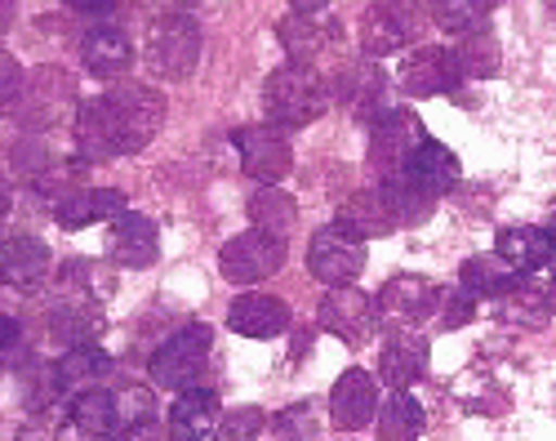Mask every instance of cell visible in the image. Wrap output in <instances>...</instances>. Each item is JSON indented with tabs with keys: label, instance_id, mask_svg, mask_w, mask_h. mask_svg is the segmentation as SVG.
Listing matches in <instances>:
<instances>
[{
	"label": "cell",
	"instance_id": "1",
	"mask_svg": "<svg viewBox=\"0 0 556 441\" xmlns=\"http://www.w3.org/2000/svg\"><path fill=\"white\" fill-rule=\"evenodd\" d=\"M161 121H165L161 94H152L138 80H121L76 108V139L85 161H112L143 152L156 139Z\"/></svg>",
	"mask_w": 556,
	"mask_h": 441
},
{
	"label": "cell",
	"instance_id": "2",
	"mask_svg": "<svg viewBox=\"0 0 556 441\" xmlns=\"http://www.w3.org/2000/svg\"><path fill=\"white\" fill-rule=\"evenodd\" d=\"M263 108L276 125H290L303 129L312 121L326 116L330 108V85L320 72H312L307 63H290V67H276L263 85Z\"/></svg>",
	"mask_w": 556,
	"mask_h": 441
},
{
	"label": "cell",
	"instance_id": "3",
	"mask_svg": "<svg viewBox=\"0 0 556 441\" xmlns=\"http://www.w3.org/2000/svg\"><path fill=\"white\" fill-rule=\"evenodd\" d=\"M201 63V27L188 10H169L148 23V67L161 80H188Z\"/></svg>",
	"mask_w": 556,
	"mask_h": 441
},
{
	"label": "cell",
	"instance_id": "4",
	"mask_svg": "<svg viewBox=\"0 0 556 441\" xmlns=\"http://www.w3.org/2000/svg\"><path fill=\"white\" fill-rule=\"evenodd\" d=\"M424 27H428V18H424L419 0H379V5H369L361 18V46L369 59H383V54L414 46V40L424 36Z\"/></svg>",
	"mask_w": 556,
	"mask_h": 441
},
{
	"label": "cell",
	"instance_id": "5",
	"mask_svg": "<svg viewBox=\"0 0 556 441\" xmlns=\"http://www.w3.org/2000/svg\"><path fill=\"white\" fill-rule=\"evenodd\" d=\"M210 339H214L210 326H182L178 335H169L152 357V383L169 392L192 388L210 362Z\"/></svg>",
	"mask_w": 556,
	"mask_h": 441
},
{
	"label": "cell",
	"instance_id": "6",
	"mask_svg": "<svg viewBox=\"0 0 556 441\" xmlns=\"http://www.w3.org/2000/svg\"><path fill=\"white\" fill-rule=\"evenodd\" d=\"M424 139L428 135H424L419 116L405 112V108H388V112H379L375 121H369V165H375V174L383 179V174L401 169Z\"/></svg>",
	"mask_w": 556,
	"mask_h": 441
},
{
	"label": "cell",
	"instance_id": "7",
	"mask_svg": "<svg viewBox=\"0 0 556 441\" xmlns=\"http://www.w3.org/2000/svg\"><path fill=\"white\" fill-rule=\"evenodd\" d=\"M281 263H286V241H276L267 232H241V237H231L218 254V268L231 286H250V281H263L271 273H281Z\"/></svg>",
	"mask_w": 556,
	"mask_h": 441
},
{
	"label": "cell",
	"instance_id": "8",
	"mask_svg": "<svg viewBox=\"0 0 556 441\" xmlns=\"http://www.w3.org/2000/svg\"><path fill=\"white\" fill-rule=\"evenodd\" d=\"M441 303H445V290L432 277H409V273L405 277H392L379 290V299H375L379 313L388 322H401V326H419V322L437 317Z\"/></svg>",
	"mask_w": 556,
	"mask_h": 441
},
{
	"label": "cell",
	"instance_id": "9",
	"mask_svg": "<svg viewBox=\"0 0 556 441\" xmlns=\"http://www.w3.org/2000/svg\"><path fill=\"white\" fill-rule=\"evenodd\" d=\"M231 143H237V152H241L245 174H250V179H258V184H281L286 174L294 169V152H290L281 129L250 125V129H237Z\"/></svg>",
	"mask_w": 556,
	"mask_h": 441
},
{
	"label": "cell",
	"instance_id": "10",
	"mask_svg": "<svg viewBox=\"0 0 556 441\" xmlns=\"http://www.w3.org/2000/svg\"><path fill=\"white\" fill-rule=\"evenodd\" d=\"M320 326L343 343H365L379 330V307H375V299L352 290V286H334L326 299H320Z\"/></svg>",
	"mask_w": 556,
	"mask_h": 441
},
{
	"label": "cell",
	"instance_id": "11",
	"mask_svg": "<svg viewBox=\"0 0 556 441\" xmlns=\"http://www.w3.org/2000/svg\"><path fill=\"white\" fill-rule=\"evenodd\" d=\"M307 268H312L316 281H326V286H352L365 268V250L348 232L326 228V232H316L312 245H307Z\"/></svg>",
	"mask_w": 556,
	"mask_h": 441
},
{
	"label": "cell",
	"instance_id": "12",
	"mask_svg": "<svg viewBox=\"0 0 556 441\" xmlns=\"http://www.w3.org/2000/svg\"><path fill=\"white\" fill-rule=\"evenodd\" d=\"M463 80L458 63H454V50H441V46H424L401 59V90L414 94V99H432V94H450L454 85Z\"/></svg>",
	"mask_w": 556,
	"mask_h": 441
},
{
	"label": "cell",
	"instance_id": "13",
	"mask_svg": "<svg viewBox=\"0 0 556 441\" xmlns=\"http://www.w3.org/2000/svg\"><path fill=\"white\" fill-rule=\"evenodd\" d=\"M375 411H379V379L369 375V370H361V366L343 370V379H339L334 392H330L334 428H343V432H361V428H369Z\"/></svg>",
	"mask_w": 556,
	"mask_h": 441
},
{
	"label": "cell",
	"instance_id": "14",
	"mask_svg": "<svg viewBox=\"0 0 556 441\" xmlns=\"http://www.w3.org/2000/svg\"><path fill=\"white\" fill-rule=\"evenodd\" d=\"M330 85V99L348 103L361 121H375L383 112V72L369 63V59H356V63H343Z\"/></svg>",
	"mask_w": 556,
	"mask_h": 441
},
{
	"label": "cell",
	"instance_id": "15",
	"mask_svg": "<svg viewBox=\"0 0 556 441\" xmlns=\"http://www.w3.org/2000/svg\"><path fill=\"white\" fill-rule=\"evenodd\" d=\"M379 197H383L388 214L396 218V228H401V224H405V228H419V224H428L432 210H437V192L424 188L409 169L383 174V179H379Z\"/></svg>",
	"mask_w": 556,
	"mask_h": 441
},
{
	"label": "cell",
	"instance_id": "16",
	"mask_svg": "<svg viewBox=\"0 0 556 441\" xmlns=\"http://www.w3.org/2000/svg\"><path fill=\"white\" fill-rule=\"evenodd\" d=\"M112 259L121 263V268H148V263H156L161 254V237H156V224L148 214H116L112 218Z\"/></svg>",
	"mask_w": 556,
	"mask_h": 441
},
{
	"label": "cell",
	"instance_id": "17",
	"mask_svg": "<svg viewBox=\"0 0 556 441\" xmlns=\"http://www.w3.org/2000/svg\"><path fill=\"white\" fill-rule=\"evenodd\" d=\"M45 277H50V245L27 237V232H14V237L0 241V281L31 290Z\"/></svg>",
	"mask_w": 556,
	"mask_h": 441
},
{
	"label": "cell",
	"instance_id": "18",
	"mask_svg": "<svg viewBox=\"0 0 556 441\" xmlns=\"http://www.w3.org/2000/svg\"><path fill=\"white\" fill-rule=\"evenodd\" d=\"M227 326L245 339H271L290 326V307L276 294H241L227 307Z\"/></svg>",
	"mask_w": 556,
	"mask_h": 441
},
{
	"label": "cell",
	"instance_id": "19",
	"mask_svg": "<svg viewBox=\"0 0 556 441\" xmlns=\"http://www.w3.org/2000/svg\"><path fill=\"white\" fill-rule=\"evenodd\" d=\"M125 210V192L116 188H72L63 197H54V218L63 228H89L99 218H116Z\"/></svg>",
	"mask_w": 556,
	"mask_h": 441
},
{
	"label": "cell",
	"instance_id": "20",
	"mask_svg": "<svg viewBox=\"0 0 556 441\" xmlns=\"http://www.w3.org/2000/svg\"><path fill=\"white\" fill-rule=\"evenodd\" d=\"M80 59H85V72L99 76V80H116L129 72L134 63V46L121 27H94L85 40H80Z\"/></svg>",
	"mask_w": 556,
	"mask_h": 441
},
{
	"label": "cell",
	"instance_id": "21",
	"mask_svg": "<svg viewBox=\"0 0 556 441\" xmlns=\"http://www.w3.org/2000/svg\"><path fill=\"white\" fill-rule=\"evenodd\" d=\"M428 362H432L428 339H419V335H396V339L383 343L379 379L392 383V388H414V383L428 375Z\"/></svg>",
	"mask_w": 556,
	"mask_h": 441
},
{
	"label": "cell",
	"instance_id": "22",
	"mask_svg": "<svg viewBox=\"0 0 556 441\" xmlns=\"http://www.w3.org/2000/svg\"><path fill=\"white\" fill-rule=\"evenodd\" d=\"M334 228L348 232L352 241H375V237L396 232V218L388 214V205H383V197H379V188H375V192L348 197L343 210H339V218H334Z\"/></svg>",
	"mask_w": 556,
	"mask_h": 441
},
{
	"label": "cell",
	"instance_id": "23",
	"mask_svg": "<svg viewBox=\"0 0 556 441\" xmlns=\"http://www.w3.org/2000/svg\"><path fill=\"white\" fill-rule=\"evenodd\" d=\"M494 254H503V259L526 277V273H543V268H552L556 241H552V228H503Z\"/></svg>",
	"mask_w": 556,
	"mask_h": 441
},
{
	"label": "cell",
	"instance_id": "24",
	"mask_svg": "<svg viewBox=\"0 0 556 441\" xmlns=\"http://www.w3.org/2000/svg\"><path fill=\"white\" fill-rule=\"evenodd\" d=\"M218 415H223L218 396L210 388H182L169 411V424H174V437H182V441H205V437H214Z\"/></svg>",
	"mask_w": 556,
	"mask_h": 441
},
{
	"label": "cell",
	"instance_id": "25",
	"mask_svg": "<svg viewBox=\"0 0 556 441\" xmlns=\"http://www.w3.org/2000/svg\"><path fill=\"white\" fill-rule=\"evenodd\" d=\"M276 36H281V46H286V54L294 63H312V59H320L339 40V23L294 14V18H286L281 27H276Z\"/></svg>",
	"mask_w": 556,
	"mask_h": 441
},
{
	"label": "cell",
	"instance_id": "26",
	"mask_svg": "<svg viewBox=\"0 0 556 441\" xmlns=\"http://www.w3.org/2000/svg\"><path fill=\"white\" fill-rule=\"evenodd\" d=\"M50 330L59 339H67V343H94L99 330H103V313H99V303L89 294L72 290L63 303L50 307Z\"/></svg>",
	"mask_w": 556,
	"mask_h": 441
},
{
	"label": "cell",
	"instance_id": "27",
	"mask_svg": "<svg viewBox=\"0 0 556 441\" xmlns=\"http://www.w3.org/2000/svg\"><path fill=\"white\" fill-rule=\"evenodd\" d=\"M401 169H409L414 179H419L424 188H432L437 197L450 192V188L458 184V174H463V169H458V156H454L445 143H437V139H424L419 148L409 152V161H405Z\"/></svg>",
	"mask_w": 556,
	"mask_h": 441
},
{
	"label": "cell",
	"instance_id": "28",
	"mask_svg": "<svg viewBox=\"0 0 556 441\" xmlns=\"http://www.w3.org/2000/svg\"><path fill=\"white\" fill-rule=\"evenodd\" d=\"M498 317H503V322H517V326H530V330L547 326V322H552V290L526 286V281L517 277L513 286L498 294Z\"/></svg>",
	"mask_w": 556,
	"mask_h": 441
},
{
	"label": "cell",
	"instance_id": "29",
	"mask_svg": "<svg viewBox=\"0 0 556 441\" xmlns=\"http://www.w3.org/2000/svg\"><path fill=\"white\" fill-rule=\"evenodd\" d=\"M517 277H521V273H517L503 254H477V259H468V263L458 268L463 294H472V299H498Z\"/></svg>",
	"mask_w": 556,
	"mask_h": 441
},
{
	"label": "cell",
	"instance_id": "30",
	"mask_svg": "<svg viewBox=\"0 0 556 441\" xmlns=\"http://www.w3.org/2000/svg\"><path fill=\"white\" fill-rule=\"evenodd\" d=\"M250 218H254V228L276 237V241H286L294 228H299V201L286 197L281 188H263L250 197Z\"/></svg>",
	"mask_w": 556,
	"mask_h": 441
},
{
	"label": "cell",
	"instance_id": "31",
	"mask_svg": "<svg viewBox=\"0 0 556 441\" xmlns=\"http://www.w3.org/2000/svg\"><path fill=\"white\" fill-rule=\"evenodd\" d=\"M112 370V357L103 348H94V343H72L63 357H59V366H54V392L59 388H85L89 379H103Z\"/></svg>",
	"mask_w": 556,
	"mask_h": 441
},
{
	"label": "cell",
	"instance_id": "32",
	"mask_svg": "<svg viewBox=\"0 0 556 441\" xmlns=\"http://www.w3.org/2000/svg\"><path fill=\"white\" fill-rule=\"evenodd\" d=\"M72 428L89 437H112L116 432V396L108 388H80L72 402Z\"/></svg>",
	"mask_w": 556,
	"mask_h": 441
},
{
	"label": "cell",
	"instance_id": "33",
	"mask_svg": "<svg viewBox=\"0 0 556 441\" xmlns=\"http://www.w3.org/2000/svg\"><path fill=\"white\" fill-rule=\"evenodd\" d=\"M375 428H379V437H388V441L419 437V432H424V406L414 402L405 388H396L388 402H383V411H375Z\"/></svg>",
	"mask_w": 556,
	"mask_h": 441
},
{
	"label": "cell",
	"instance_id": "34",
	"mask_svg": "<svg viewBox=\"0 0 556 441\" xmlns=\"http://www.w3.org/2000/svg\"><path fill=\"white\" fill-rule=\"evenodd\" d=\"M490 10H494V0H432V18L445 32H458V36L485 27Z\"/></svg>",
	"mask_w": 556,
	"mask_h": 441
},
{
	"label": "cell",
	"instance_id": "35",
	"mask_svg": "<svg viewBox=\"0 0 556 441\" xmlns=\"http://www.w3.org/2000/svg\"><path fill=\"white\" fill-rule=\"evenodd\" d=\"M454 63L463 76H494L498 72V46H494V36L490 32H468V40L454 50Z\"/></svg>",
	"mask_w": 556,
	"mask_h": 441
},
{
	"label": "cell",
	"instance_id": "36",
	"mask_svg": "<svg viewBox=\"0 0 556 441\" xmlns=\"http://www.w3.org/2000/svg\"><path fill=\"white\" fill-rule=\"evenodd\" d=\"M63 286L67 290H80V294H112L116 290V277L94 259H67L63 263Z\"/></svg>",
	"mask_w": 556,
	"mask_h": 441
},
{
	"label": "cell",
	"instance_id": "37",
	"mask_svg": "<svg viewBox=\"0 0 556 441\" xmlns=\"http://www.w3.org/2000/svg\"><path fill=\"white\" fill-rule=\"evenodd\" d=\"M214 432L227 437V441H250V437L263 432V411L258 406H241V411H231L227 419L218 415V428Z\"/></svg>",
	"mask_w": 556,
	"mask_h": 441
},
{
	"label": "cell",
	"instance_id": "38",
	"mask_svg": "<svg viewBox=\"0 0 556 441\" xmlns=\"http://www.w3.org/2000/svg\"><path fill=\"white\" fill-rule=\"evenodd\" d=\"M23 85H27L23 67L10 54H0V116H10L23 103Z\"/></svg>",
	"mask_w": 556,
	"mask_h": 441
},
{
	"label": "cell",
	"instance_id": "39",
	"mask_svg": "<svg viewBox=\"0 0 556 441\" xmlns=\"http://www.w3.org/2000/svg\"><path fill=\"white\" fill-rule=\"evenodd\" d=\"M271 432H276V437H316V419H312V406H307V402H299V406L281 411V415L271 419Z\"/></svg>",
	"mask_w": 556,
	"mask_h": 441
},
{
	"label": "cell",
	"instance_id": "40",
	"mask_svg": "<svg viewBox=\"0 0 556 441\" xmlns=\"http://www.w3.org/2000/svg\"><path fill=\"white\" fill-rule=\"evenodd\" d=\"M67 5H72L76 14H108L116 0H67Z\"/></svg>",
	"mask_w": 556,
	"mask_h": 441
},
{
	"label": "cell",
	"instance_id": "41",
	"mask_svg": "<svg viewBox=\"0 0 556 441\" xmlns=\"http://www.w3.org/2000/svg\"><path fill=\"white\" fill-rule=\"evenodd\" d=\"M10 210H14V188H10V179H5V174H0V228H5Z\"/></svg>",
	"mask_w": 556,
	"mask_h": 441
},
{
	"label": "cell",
	"instance_id": "42",
	"mask_svg": "<svg viewBox=\"0 0 556 441\" xmlns=\"http://www.w3.org/2000/svg\"><path fill=\"white\" fill-rule=\"evenodd\" d=\"M18 339V322L14 317H5V313H0V352H5L10 343Z\"/></svg>",
	"mask_w": 556,
	"mask_h": 441
},
{
	"label": "cell",
	"instance_id": "43",
	"mask_svg": "<svg viewBox=\"0 0 556 441\" xmlns=\"http://www.w3.org/2000/svg\"><path fill=\"white\" fill-rule=\"evenodd\" d=\"M290 5H294V14H316V10H326L330 0H290Z\"/></svg>",
	"mask_w": 556,
	"mask_h": 441
},
{
	"label": "cell",
	"instance_id": "44",
	"mask_svg": "<svg viewBox=\"0 0 556 441\" xmlns=\"http://www.w3.org/2000/svg\"><path fill=\"white\" fill-rule=\"evenodd\" d=\"M165 5H174V10H192V5H201V0H165Z\"/></svg>",
	"mask_w": 556,
	"mask_h": 441
},
{
	"label": "cell",
	"instance_id": "45",
	"mask_svg": "<svg viewBox=\"0 0 556 441\" xmlns=\"http://www.w3.org/2000/svg\"><path fill=\"white\" fill-rule=\"evenodd\" d=\"M0 14H5V5H0Z\"/></svg>",
	"mask_w": 556,
	"mask_h": 441
}]
</instances>
